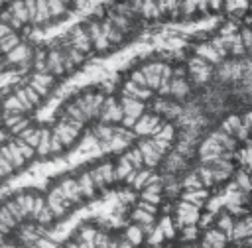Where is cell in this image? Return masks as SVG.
I'll list each match as a JSON object with an SVG mask.
<instances>
[{"label": "cell", "instance_id": "cell-1", "mask_svg": "<svg viewBox=\"0 0 252 248\" xmlns=\"http://www.w3.org/2000/svg\"><path fill=\"white\" fill-rule=\"evenodd\" d=\"M8 65H12V67H18V65H28V63H32V59H33V47L30 45V43H26V41H20L10 53H6L4 57H2Z\"/></svg>", "mask_w": 252, "mask_h": 248}, {"label": "cell", "instance_id": "cell-2", "mask_svg": "<svg viewBox=\"0 0 252 248\" xmlns=\"http://www.w3.org/2000/svg\"><path fill=\"white\" fill-rule=\"evenodd\" d=\"M132 130L138 136H156L161 130L159 116L158 114H142L140 118H136V124Z\"/></svg>", "mask_w": 252, "mask_h": 248}, {"label": "cell", "instance_id": "cell-3", "mask_svg": "<svg viewBox=\"0 0 252 248\" xmlns=\"http://www.w3.org/2000/svg\"><path fill=\"white\" fill-rule=\"evenodd\" d=\"M39 96H47L51 91H53V87H55V77L51 75V73H47V71H35L33 75H32V79H30V83H28Z\"/></svg>", "mask_w": 252, "mask_h": 248}, {"label": "cell", "instance_id": "cell-4", "mask_svg": "<svg viewBox=\"0 0 252 248\" xmlns=\"http://www.w3.org/2000/svg\"><path fill=\"white\" fill-rule=\"evenodd\" d=\"M67 45H71L73 49L81 51L83 55H87V53L93 51V41H91V37H89V33H87L85 28H73L71 33H69V37H67Z\"/></svg>", "mask_w": 252, "mask_h": 248}, {"label": "cell", "instance_id": "cell-5", "mask_svg": "<svg viewBox=\"0 0 252 248\" xmlns=\"http://www.w3.org/2000/svg\"><path fill=\"white\" fill-rule=\"evenodd\" d=\"M199 207H195L193 203H179L177 205V224L179 226H187V224H197L199 222Z\"/></svg>", "mask_w": 252, "mask_h": 248}, {"label": "cell", "instance_id": "cell-6", "mask_svg": "<svg viewBox=\"0 0 252 248\" xmlns=\"http://www.w3.org/2000/svg\"><path fill=\"white\" fill-rule=\"evenodd\" d=\"M138 150H140L142 161H144V165H146L148 169L156 167V165L161 161V157H163V155H159V154L156 152V148L152 146V140H140V142H138Z\"/></svg>", "mask_w": 252, "mask_h": 248}, {"label": "cell", "instance_id": "cell-7", "mask_svg": "<svg viewBox=\"0 0 252 248\" xmlns=\"http://www.w3.org/2000/svg\"><path fill=\"white\" fill-rule=\"evenodd\" d=\"M199 154H201V159L205 161V163H211V161H215L217 157H220V154H222V148L209 136L203 144H201V148H199Z\"/></svg>", "mask_w": 252, "mask_h": 248}, {"label": "cell", "instance_id": "cell-8", "mask_svg": "<svg viewBox=\"0 0 252 248\" xmlns=\"http://www.w3.org/2000/svg\"><path fill=\"white\" fill-rule=\"evenodd\" d=\"M154 93L150 91V89H146V87H138L136 83H132L130 79L122 85V96H128V98H138V100H146V98H150Z\"/></svg>", "mask_w": 252, "mask_h": 248}, {"label": "cell", "instance_id": "cell-9", "mask_svg": "<svg viewBox=\"0 0 252 248\" xmlns=\"http://www.w3.org/2000/svg\"><path fill=\"white\" fill-rule=\"evenodd\" d=\"M120 106H122L124 116L140 118V116L144 114V102H142V100H138V98H128V96H122Z\"/></svg>", "mask_w": 252, "mask_h": 248}, {"label": "cell", "instance_id": "cell-10", "mask_svg": "<svg viewBox=\"0 0 252 248\" xmlns=\"http://www.w3.org/2000/svg\"><path fill=\"white\" fill-rule=\"evenodd\" d=\"M185 165H187V159H185L181 154L171 152L169 155H165V161H163V171H165V175H171V173H175V171L183 169Z\"/></svg>", "mask_w": 252, "mask_h": 248}, {"label": "cell", "instance_id": "cell-11", "mask_svg": "<svg viewBox=\"0 0 252 248\" xmlns=\"http://www.w3.org/2000/svg\"><path fill=\"white\" fill-rule=\"evenodd\" d=\"M75 179H77V185H79V191H81V197H83V199H91V197H94L96 187H94L93 177H91L89 171H83V173H81L79 177H75Z\"/></svg>", "mask_w": 252, "mask_h": 248}, {"label": "cell", "instance_id": "cell-12", "mask_svg": "<svg viewBox=\"0 0 252 248\" xmlns=\"http://www.w3.org/2000/svg\"><path fill=\"white\" fill-rule=\"evenodd\" d=\"M51 18H49V8H47V0H35V12H33V18H32V24L33 26H43V24H49Z\"/></svg>", "mask_w": 252, "mask_h": 248}, {"label": "cell", "instance_id": "cell-13", "mask_svg": "<svg viewBox=\"0 0 252 248\" xmlns=\"http://www.w3.org/2000/svg\"><path fill=\"white\" fill-rule=\"evenodd\" d=\"M169 94H173L175 98H185L189 94V83L183 77H171Z\"/></svg>", "mask_w": 252, "mask_h": 248}, {"label": "cell", "instance_id": "cell-14", "mask_svg": "<svg viewBox=\"0 0 252 248\" xmlns=\"http://www.w3.org/2000/svg\"><path fill=\"white\" fill-rule=\"evenodd\" d=\"M124 240H128V242L136 248V246H140V244L146 240V234H144V230H142L140 224H130V226L124 230Z\"/></svg>", "mask_w": 252, "mask_h": 248}, {"label": "cell", "instance_id": "cell-15", "mask_svg": "<svg viewBox=\"0 0 252 248\" xmlns=\"http://www.w3.org/2000/svg\"><path fill=\"white\" fill-rule=\"evenodd\" d=\"M69 0H47V8H49V18L51 20H59L67 16L69 10Z\"/></svg>", "mask_w": 252, "mask_h": 248}, {"label": "cell", "instance_id": "cell-16", "mask_svg": "<svg viewBox=\"0 0 252 248\" xmlns=\"http://www.w3.org/2000/svg\"><path fill=\"white\" fill-rule=\"evenodd\" d=\"M96 232H98V228H94L93 224H83V226L77 230L75 238H77V240H81V242H85V244H89L91 248H94V238H96Z\"/></svg>", "mask_w": 252, "mask_h": 248}, {"label": "cell", "instance_id": "cell-17", "mask_svg": "<svg viewBox=\"0 0 252 248\" xmlns=\"http://www.w3.org/2000/svg\"><path fill=\"white\" fill-rule=\"evenodd\" d=\"M248 236H252V228L244 222V218L242 220H238L236 224H232V230L228 232V236L226 238H232V240H244V238H248Z\"/></svg>", "mask_w": 252, "mask_h": 248}, {"label": "cell", "instance_id": "cell-18", "mask_svg": "<svg viewBox=\"0 0 252 248\" xmlns=\"http://www.w3.org/2000/svg\"><path fill=\"white\" fill-rule=\"evenodd\" d=\"M20 41H22V39H20L18 31H12V33H8V35L0 37V55L4 57L6 53H10V51L20 43Z\"/></svg>", "mask_w": 252, "mask_h": 248}, {"label": "cell", "instance_id": "cell-19", "mask_svg": "<svg viewBox=\"0 0 252 248\" xmlns=\"http://www.w3.org/2000/svg\"><path fill=\"white\" fill-rule=\"evenodd\" d=\"M197 57H201V59H205L207 63H219V61H222L220 57H219V53L211 47V45H205V43H201V45H197Z\"/></svg>", "mask_w": 252, "mask_h": 248}, {"label": "cell", "instance_id": "cell-20", "mask_svg": "<svg viewBox=\"0 0 252 248\" xmlns=\"http://www.w3.org/2000/svg\"><path fill=\"white\" fill-rule=\"evenodd\" d=\"M205 240H207L213 248H224L228 238H226V234H224V232H220V230L217 228V230H209V232L205 234Z\"/></svg>", "mask_w": 252, "mask_h": 248}, {"label": "cell", "instance_id": "cell-21", "mask_svg": "<svg viewBox=\"0 0 252 248\" xmlns=\"http://www.w3.org/2000/svg\"><path fill=\"white\" fill-rule=\"evenodd\" d=\"M154 217H156V215H150V213H146V211H142V209H138V207H136V211L130 215V218L134 220V224H140V226H144V224H154V222H156Z\"/></svg>", "mask_w": 252, "mask_h": 248}, {"label": "cell", "instance_id": "cell-22", "mask_svg": "<svg viewBox=\"0 0 252 248\" xmlns=\"http://www.w3.org/2000/svg\"><path fill=\"white\" fill-rule=\"evenodd\" d=\"M234 183H236V185H238V189H240V191H244V193H250V191H252V177H250L244 169L236 171Z\"/></svg>", "mask_w": 252, "mask_h": 248}, {"label": "cell", "instance_id": "cell-23", "mask_svg": "<svg viewBox=\"0 0 252 248\" xmlns=\"http://www.w3.org/2000/svg\"><path fill=\"white\" fill-rule=\"evenodd\" d=\"M150 175H152V169H136V173H134V179H132V187L134 189H144V185L148 183V179H150Z\"/></svg>", "mask_w": 252, "mask_h": 248}, {"label": "cell", "instance_id": "cell-24", "mask_svg": "<svg viewBox=\"0 0 252 248\" xmlns=\"http://www.w3.org/2000/svg\"><path fill=\"white\" fill-rule=\"evenodd\" d=\"M132 169H134V167H132V165L128 163V159L122 155V157L118 159V165L114 167V177H116V179H120V181H124V179H126V175H128Z\"/></svg>", "mask_w": 252, "mask_h": 248}, {"label": "cell", "instance_id": "cell-25", "mask_svg": "<svg viewBox=\"0 0 252 248\" xmlns=\"http://www.w3.org/2000/svg\"><path fill=\"white\" fill-rule=\"evenodd\" d=\"M217 79L226 83V81H232V61H222L217 69Z\"/></svg>", "mask_w": 252, "mask_h": 248}, {"label": "cell", "instance_id": "cell-26", "mask_svg": "<svg viewBox=\"0 0 252 248\" xmlns=\"http://www.w3.org/2000/svg\"><path fill=\"white\" fill-rule=\"evenodd\" d=\"M158 228L163 232L165 238H173V236H175V226H173V222H171V217H167V215L159 218Z\"/></svg>", "mask_w": 252, "mask_h": 248}, {"label": "cell", "instance_id": "cell-27", "mask_svg": "<svg viewBox=\"0 0 252 248\" xmlns=\"http://www.w3.org/2000/svg\"><path fill=\"white\" fill-rule=\"evenodd\" d=\"M240 126H242V120H240L238 116H228V118L222 122V128H220V130L226 132L228 136H234V132H236Z\"/></svg>", "mask_w": 252, "mask_h": 248}, {"label": "cell", "instance_id": "cell-28", "mask_svg": "<svg viewBox=\"0 0 252 248\" xmlns=\"http://www.w3.org/2000/svg\"><path fill=\"white\" fill-rule=\"evenodd\" d=\"M197 175H199V179H201L203 187H211V185L215 183V175H213V169H211V165H203V167H199Z\"/></svg>", "mask_w": 252, "mask_h": 248}, {"label": "cell", "instance_id": "cell-29", "mask_svg": "<svg viewBox=\"0 0 252 248\" xmlns=\"http://www.w3.org/2000/svg\"><path fill=\"white\" fill-rule=\"evenodd\" d=\"M201 71H211L209 63H207L205 59H201V57H193V59L189 61V73L195 75V73H201Z\"/></svg>", "mask_w": 252, "mask_h": 248}, {"label": "cell", "instance_id": "cell-30", "mask_svg": "<svg viewBox=\"0 0 252 248\" xmlns=\"http://www.w3.org/2000/svg\"><path fill=\"white\" fill-rule=\"evenodd\" d=\"M181 185H183L187 191H197V189H203V183H201V179H199L197 171H195V173H189Z\"/></svg>", "mask_w": 252, "mask_h": 248}, {"label": "cell", "instance_id": "cell-31", "mask_svg": "<svg viewBox=\"0 0 252 248\" xmlns=\"http://www.w3.org/2000/svg\"><path fill=\"white\" fill-rule=\"evenodd\" d=\"M207 199V191H203V189H197V191H187L185 193V201L187 203H193L195 207H199L203 201Z\"/></svg>", "mask_w": 252, "mask_h": 248}, {"label": "cell", "instance_id": "cell-32", "mask_svg": "<svg viewBox=\"0 0 252 248\" xmlns=\"http://www.w3.org/2000/svg\"><path fill=\"white\" fill-rule=\"evenodd\" d=\"M140 14L148 16V18L159 16V10H158V4H156V0H142V10H140Z\"/></svg>", "mask_w": 252, "mask_h": 248}, {"label": "cell", "instance_id": "cell-33", "mask_svg": "<svg viewBox=\"0 0 252 248\" xmlns=\"http://www.w3.org/2000/svg\"><path fill=\"white\" fill-rule=\"evenodd\" d=\"M126 159H128V163L134 167V169H140L142 165H144V161H142V154H140V150L138 148H134V150H130L126 155H124Z\"/></svg>", "mask_w": 252, "mask_h": 248}, {"label": "cell", "instance_id": "cell-34", "mask_svg": "<svg viewBox=\"0 0 252 248\" xmlns=\"http://www.w3.org/2000/svg\"><path fill=\"white\" fill-rule=\"evenodd\" d=\"M110 240H112V236L108 232L98 230L96 232V238H94V248H108L110 246Z\"/></svg>", "mask_w": 252, "mask_h": 248}, {"label": "cell", "instance_id": "cell-35", "mask_svg": "<svg viewBox=\"0 0 252 248\" xmlns=\"http://www.w3.org/2000/svg\"><path fill=\"white\" fill-rule=\"evenodd\" d=\"M146 238H148V244H150V246H159V244L163 242V238H165V236H163V232H161L158 226H154V230H152Z\"/></svg>", "mask_w": 252, "mask_h": 248}, {"label": "cell", "instance_id": "cell-36", "mask_svg": "<svg viewBox=\"0 0 252 248\" xmlns=\"http://www.w3.org/2000/svg\"><path fill=\"white\" fill-rule=\"evenodd\" d=\"M232 224H234V220H232L230 215H222V217L219 218V230L224 232L226 236H228V232L232 230Z\"/></svg>", "mask_w": 252, "mask_h": 248}, {"label": "cell", "instance_id": "cell-37", "mask_svg": "<svg viewBox=\"0 0 252 248\" xmlns=\"http://www.w3.org/2000/svg\"><path fill=\"white\" fill-rule=\"evenodd\" d=\"M173 134H175V128L171 124H161V130L156 136L161 138V140H165V142H171L173 140Z\"/></svg>", "mask_w": 252, "mask_h": 248}, {"label": "cell", "instance_id": "cell-38", "mask_svg": "<svg viewBox=\"0 0 252 248\" xmlns=\"http://www.w3.org/2000/svg\"><path fill=\"white\" fill-rule=\"evenodd\" d=\"M197 234H199L197 224H187V226H183V240H195Z\"/></svg>", "mask_w": 252, "mask_h": 248}, {"label": "cell", "instance_id": "cell-39", "mask_svg": "<svg viewBox=\"0 0 252 248\" xmlns=\"http://www.w3.org/2000/svg\"><path fill=\"white\" fill-rule=\"evenodd\" d=\"M240 41H242L244 49H252V31H250V28H244L240 31Z\"/></svg>", "mask_w": 252, "mask_h": 248}, {"label": "cell", "instance_id": "cell-40", "mask_svg": "<svg viewBox=\"0 0 252 248\" xmlns=\"http://www.w3.org/2000/svg\"><path fill=\"white\" fill-rule=\"evenodd\" d=\"M136 207L138 209H142V211H146V213H150V215H156V211H158V205H152V203H146V201H136Z\"/></svg>", "mask_w": 252, "mask_h": 248}, {"label": "cell", "instance_id": "cell-41", "mask_svg": "<svg viewBox=\"0 0 252 248\" xmlns=\"http://www.w3.org/2000/svg\"><path fill=\"white\" fill-rule=\"evenodd\" d=\"M248 8V0H228V10H240L244 12Z\"/></svg>", "mask_w": 252, "mask_h": 248}, {"label": "cell", "instance_id": "cell-42", "mask_svg": "<svg viewBox=\"0 0 252 248\" xmlns=\"http://www.w3.org/2000/svg\"><path fill=\"white\" fill-rule=\"evenodd\" d=\"M130 81H132V83H136L138 87H146V77L142 75V71H140V69H138V71H134V73L130 75ZM146 89H148V87H146Z\"/></svg>", "mask_w": 252, "mask_h": 248}, {"label": "cell", "instance_id": "cell-43", "mask_svg": "<svg viewBox=\"0 0 252 248\" xmlns=\"http://www.w3.org/2000/svg\"><path fill=\"white\" fill-rule=\"evenodd\" d=\"M195 8H197V0H183V2H181V10H183V14H193Z\"/></svg>", "mask_w": 252, "mask_h": 248}, {"label": "cell", "instance_id": "cell-44", "mask_svg": "<svg viewBox=\"0 0 252 248\" xmlns=\"http://www.w3.org/2000/svg\"><path fill=\"white\" fill-rule=\"evenodd\" d=\"M234 30H236L234 22H228V24H224V26L220 28V37H228V35H232V33H234Z\"/></svg>", "mask_w": 252, "mask_h": 248}, {"label": "cell", "instance_id": "cell-45", "mask_svg": "<svg viewBox=\"0 0 252 248\" xmlns=\"http://www.w3.org/2000/svg\"><path fill=\"white\" fill-rule=\"evenodd\" d=\"M248 134H250V128L242 124V126L234 132V138H238V140H250V136H248Z\"/></svg>", "mask_w": 252, "mask_h": 248}, {"label": "cell", "instance_id": "cell-46", "mask_svg": "<svg viewBox=\"0 0 252 248\" xmlns=\"http://www.w3.org/2000/svg\"><path fill=\"white\" fill-rule=\"evenodd\" d=\"M211 220H213V213H207V215L199 217V224H201V226H209Z\"/></svg>", "mask_w": 252, "mask_h": 248}, {"label": "cell", "instance_id": "cell-47", "mask_svg": "<svg viewBox=\"0 0 252 248\" xmlns=\"http://www.w3.org/2000/svg\"><path fill=\"white\" fill-rule=\"evenodd\" d=\"M116 248H134L128 240H124V238H118V242H116Z\"/></svg>", "mask_w": 252, "mask_h": 248}, {"label": "cell", "instance_id": "cell-48", "mask_svg": "<svg viewBox=\"0 0 252 248\" xmlns=\"http://www.w3.org/2000/svg\"><path fill=\"white\" fill-rule=\"evenodd\" d=\"M244 126H248V128H252V112H248L246 116H244V122H242Z\"/></svg>", "mask_w": 252, "mask_h": 248}, {"label": "cell", "instance_id": "cell-49", "mask_svg": "<svg viewBox=\"0 0 252 248\" xmlns=\"http://www.w3.org/2000/svg\"><path fill=\"white\" fill-rule=\"evenodd\" d=\"M244 246H246V248H252V236L244 238Z\"/></svg>", "mask_w": 252, "mask_h": 248}, {"label": "cell", "instance_id": "cell-50", "mask_svg": "<svg viewBox=\"0 0 252 248\" xmlns=\"http://www.w3.org/2000/svg\"><path fill=\"white\" fill-rule=\"evenodd\" d=\"M209 4H211L213 8H219V4H220V0H209Z\"/></svg>", "mask_w": 252, "mask_h": 248}, {"label": "cell", "instance_id": "cell-51", "mask_svg": "<svg viewBox=\"0 0 252 248\" xmlns=\"http://www.w3.org/2000/svg\"><path fill=\"white\" fill-rule=\"evenodd\" d=\"M181 248H195V246H189V244H187V246H181Z\"/></svg>", "mask_w": 252, "mask_h": 248}]
</instances>
